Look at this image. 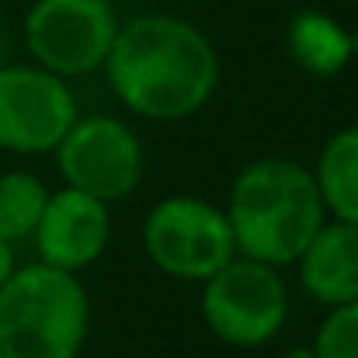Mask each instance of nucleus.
Returning <instances> with one entry per match:
<instances>
[{
  "label": "nucleus",
  "instance_id": "0eeeda50",
  "mask_svg": "<svg viewBox=\"0 0 358 358\" xmlns=\"http://www.w3.org/2000/svg\"><path fill=\"white\" fill-rule=\"evenodd\" d=\"M52 153L63 185L87 192L108 206L129 199L146 171L139 136L115 115H77Z\"/></svg>",
  "mask_w": 358,
  "mask_h": 358
},
{
  "label": "nucleus",
  "instance_id": "9d476101",
  "mask_svg": "<svg viewBox=\"0 0 358 358\" xmlns=\"http://www.w3.org/2000/svg\"><path fill=\"white\" fill-rule=\"evenodd\" d=\"M303 292L320 306L358 299V223L324 220V227L296 257Z\"/></svg>",
  "mask_w": 358,
  "mask_h": 358
},
{
  "label": "nucleus",
  "instance_id": "ddd939ff",
  "mask_svg": "<svg viewBox=\"0 0 358 358\" xmlns=\"http://www.w3.org/2000/svg\"><path fill=\"white\" fill-rule=\"evenodd\" d=\"M45 202H49V188L38 174L31 171L0 174V237L7 243L31 240Z\"/></svg>",
  "mask_w": 358,
  "mask_h": 358
},
{
  "label": "nucleus",
  "instance_id": "423d86ee",
  "mask_svg": "<svg viewBox=\"0 0 358 358\" xmlns=\"http://www.w3.org/2000/svg\"><path fill=\"white\" fill-rule=\"evenodd\" d=\"M115 35L119 14L112 0H35L24 14L31 59L63 80L101 70Z\"/></svg>",
  "mask_w": 358,
  "mask_h": 358
},
{
  "label": "nucleus",
  "instance_id": "4468645a",
  "mask_svg": "<svg viewBox=\"0 0 358 358\" xmlns=\"http://www.w3.org/2000/svg\"><path fill=\"white\" fill-rule=\"evenodd\" d=\"M331 313L317 327L313 355L317 358H358V299L327 306Z\"/></svg>",
  "mask_w": 358,
  "mask_h": 358
},
{
  "label": "nucleus",
  "instance_id": "f8f14e48",
  "mask_svg": "<svg viewBox=\"0 0 358 358\" xmlns=\"http://www.w3.org/2000/svg\"><path fill=\"white\" fill-rule=\"evenodd\" d=\"M313 178L327 216L358 223V125H345L327 136Z\"/></svg>",
  "mask_w": 358,
  "mask_h": 358
},
{
  "label": "nucleus",
  "instance_id": "f257e3e1",
  "mask_svg": "<svg viewBox=\"0 0 358 358\" xmlns=\"http://www.w3.org/2000/svg\"><path fill=\"white\" fill-rule=\"evenodd\" d=\"M101 70L122 108L150 122L192 119L220 87L216 45L174 14H139L119 24Z\"/></svg>",
  "mask_w": 358,
  "mask_h": 358
},
{
  "label": "nucleus",
  "instance_id": "1a4fd4ad",
  "mask_svg": "<svg viewBox=\"0 0 358 358\" xmlns=\"http://www.w3.org/2000/svg\"><path fill=\"white\" fill-rule=\"evenodd\" d=\"M31 240H35L38 261L66 268V271H84L105 254L112 240L108 202L87 192H77L70 185L59 192H49V202L42 209V220Z\"/></svg>",
  "mask_w": 358,
  "mask_h": 358
},
{
  "label": "nucleus",
  "instance_id": "f03ea898",
  "mask_svg": "<svg viewBox=\"0 0 358 358\" xmlns=\"http://www.w3.org/2000/svg\"><path fill=\"white\" fill-rule=\"evenodd\" d=\"M227 220L237 254L285 268L324 227L327 209L310 167L289 157H257L230 185Z\"/></svg>",
  "mask_w": 358,
  "mask_h": 358
},
{
  "label": "nucleus",
  "instance_id": "2eb2a0df",
  "mask_svg": "<svg viewBox=\"0 0 358 358\" xmlns=\"http://www.w3.org/2000/svg\"><path fill=\"white\" fill-rule=\"evenodd\" d=\"M14 268H17V264H14V243H7V240L0 237V285L10 278Z\"/></svg>",
  "mask_w": 358,
  "mask_h": 358
},
{
  "label": "nucleus",
  "instance_id": "9b49d317",
  "mask_svg": "<svg viewBox=\"0 0 358 358\" xmlns=\"http://www.w3.org/2000/svg\"><path fill=\"white\" fill-rule=\"evenodd\" d=\"M285 52L289 59L310 77H338L352 56L355 42L352 31L324 10H296L285 28Z\"/></svg>",
  "mask_w": 358,
  "mask_h": 358
},
{
  "label": "nucleus",
  "instance_id": "6e6552de",
  "mask_svg": "<svg viewBox=\"0 0 358 358\" xmlns=\"http://www.w3.org/2000/svg\"><path fill=\"white\" fill-rule=\"evenodd\" d=\"M77 101L63 77L35 66H0V150L52 153L77 122Z\"/></svg>",
  "mask_w": 358,
  "mask_h": 358
},
{
  "label": "nucleus",
  "instance_id": "20e7f679",
  "mask_svg": "<svg viewBox=\"0 0 358 358\" xmlns=\"http://www.w3.org/2000/svg\"><path fill=\"white\" fill-rule=\"evenodd\" d=\"M199 310L216 341L247 352L278 338L289 320V289L275 264L237 254L202 282Z\"/></svg>",
  "mask_w": 358,
  "mask_h": 358
},
{
  "label": "nucleus",
  "instance_id": "dca6fc26",
  "mask_svg": "<svg viewBox=\"0 0 358 358\" xmlns=\"http://www.w3.org/2000/svg\"><path fill=\"white\" fill-rule=\"evenodd\" d=\"M285 358H317V355H313V348H296V352H289Z\"/></svg>",
  "mask_w": 358,
  "mask_h": 358
},
{
  "label": "nucleus",
  "instance_id": "39448f33",
  "mask_svg": "<svg viewBox=\"0 0 358 358\" xmlns=\"http://www.w3.org/2000/svg\"><path fill=\"white\" fill-rule=\"evenodd\" d=\"M143 250L167 278L199 285L237 257L227 209L199 195L160 199L143 220Z\"/></svg>",
  "mask_w": 358,
  "mask_h": 358
},
{
  "label": "nucleus",
  "instance_id": "f3484780",
  "mask_svg": "<svg viewBox=\"0 0 358 358\" xmlns=\"http://www.w3.org/2000/svg\"><path fill=\"white\" fill-rule=\"evenodd\" d=\"M0 358H7V355H3V348H0Z\"/></svg>",
  "mask_w": 358,
  "mask_h": 358
},
{
  "label": "nucleus",
  "instance_id": "7ed1b4c3",
  "mask_svg": "<svg viewBox=\"0 0 358 358\" xmlns=\"http://www.w3.org/2000/svg\"><path fill=\"white\" fill-rule=\"evenodd\" d=\"M91 334V296L77 271L35 261L0 285V348L7 358H77Z\"/></svg>",
  "mask_w": 358,
  "mask_h": 358
}]
</instances>
